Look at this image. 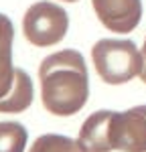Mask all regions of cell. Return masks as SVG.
Masks as SVG:
<instances>
[{"mask_svg":"<svg viewBox=\"0 0 146 152\" xmlns=\"http://www.w3.org/2000/svg\"><path fill=\"white\" fill-rule=\"evenodd\" d=\"M39 79L43 105L55 116H73L87 102V67L81 53L73 49H65L43 59Z\"/></svg>","mask_w":146,"mask_h":152,"instance_id":"obj_1","label":"cell"},{"mask_svg":"<svg viewBox=\"0 0 146 152\" xmlns=\"http://www.w3.org/2000/svg\"><path fill=\"white\" fill-rule=\"evenodd\" d=\"M97 75L110 85H120L134 79L142 71V51L132 41L101 39L91 49Z\"/></svg>","mask_w":146,"mask_h":152,"instance_id":"obj_2","label":"cell"},{"mask_svg":"<svg viewBox=\"0 0 146 152\" xmlns=\"http://www.w3.org/2000/svg\"><path fill=\"white\" fill-rule=\"evenodd\" d=\"M108 152H146V105L128 112H106Z\"/></svg>","mask_w":146,"mask_h":152,"instance_id":"obj_3","label":"cell"},{"mask_svg":"<svg viewBox=\"0 0 146 152\" xmlns=\"http://www.w3.org/2000/svg\"><path fill=\"white\" fill-rule=\"evenodd\" d=\"M69 28V16L59 4L36 2L24 12L23 31L35 47H51L63 41Z\"/></svg>","mask_w":146,"mask_h":152,"instance_id":"obj_4","label":"cell"},{"mask_svg":"<svg viewBox=\"0 0 146 152\" xmlns=\"http://www.w3.org/2000/svg\"><path fill=\"white\" fill-rule=\"evenodd\" d=\"M101 24L112 33H130L142 16L140 0H91Z\"/></svg>","mask_w":146,"mask_h":152,"instance_id":"obj_5","label":"cell"},{"mask_svg":"<svg viewBox=\"0 0 146 152\" xmlns=\"http://www.w3.org/2000/svg\"><path fill=\"white\" fill-rule=\"evenodd\" d=\"M14 26L6 14H0V102L6 99L16 81V67L12 65Z\"/></svg>","mask_w":146,"mask_h":152,"instance_id":"obj_6","label":"cell"},{"mask_svg":"<svg viewBox=\"0 0 146 152\" xmlns=\"http://www.w3.org/2000/svg\"><path fill=\"white\" fill-rule=\"evenodd\" d=\"M33 104V81L23 69H16V81L12 91L6 95L4 102H0V112L6 114H18L24 112Z\"/></svg>","mask_w":146,"mask_h":152,"instance_id":"obj_7","label":"cell"},{"mask_svg":"<svg viewBox=\"0 0 146 152\" xmlns=\"http://www.w3.org/2000/svg\"><path fill=\"white\" fill-rule=\"evenodd\" d=\"M28 152H87L79 140H73L59 134H45L39 136Z\"/></svg>","mask_w":146,"mask_h":152,"instance_id":"obj_8","label":"cell"},{"mask_svg":"<svg viewBox=\"0 0 146 152\" xmlns=\"http://www.w3.org/2000/svg\"><path fill=\"white\" fill-rule=\"evenodd\" d=\"M26 130L18 122H0V152H24Z\"/></svg>","mask_w":146,"mask_h":152,"instance_id":"obj_9","label":"cell"},{"mask_svg":"<svg viewBox=\"0 0 146 152\" xmlns=\"http://www.w3.org/2000/svg\"><path fill=\"white\" fill-rule=\"evenodd\" d=\"M140 79L146 83V39H144V47H142V71H140Z\"/></svg>","mask_w":146,"mask_h":152,"instance_id":"obj_10","label":"cell"},{"mask_svg":"<svg viewBox=\"0 0 146 152\" xmlns=\"http://www.w3.org/2000/svg\"><path fill=\"white\" fill-rule=\"evenodd\" d=\"M65 2H77V0H65Z\"/></svg>","mask_w":146,"mask_h":152,"instance_id":"obj_11","label":"cell"}]
</instances>
